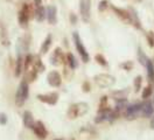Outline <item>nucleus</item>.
I'll return each mask as SVG.
<instances>
[{
    "label": "nucleus",
    "mask_w": 154,
    "mask_h": 140,
    "mask_svg": "<svg viewBox=\"0 0 154 140\" xmlns=\"http://www.w3.org/2000/svg\"><path fill=\"white\" fill-rule=\"evenodd\" d=\"M29 96V86L28 83L26 81H22L20 83L19 88L17 90V95H15V104L18 106H22L25 102L27 101Z\"/></svg>",
    "instance_id": "f257e3e1"
},
{
    "label": "nucleus",
    "mask_w": 154,
    "mask_h": 140,
    "mask_svg": "<svg viewBox=\"0 0 154 140\" xmlns=\"http://www.w3.org/2000/svg\"><path fill=\"white\" fill-rule=\"evenodd\" d=\"M89 110V105L87 103H77V104H72L70 107H69V111H68V117L70 119H75L78 118L81 116H84Z\"/></svg>",
    "instance_id": "f03ea898"
},
{
    "label": "nucleus",
    "mask_w": 154,
    "mask_h": 140,
    "mask_svg": "<svg viewBox=\"0 0 154 140\" xmlns=\"http://www.w3.org/2000/svg\"><path fill=\"white\" fill-rule=\"evenodd\" d=\"M32 13H33L32 6L29 4H23L22 8L19 12V15H18V20H19V23L21 27H27Z\"/></svg>",
    "instance_id": "7ed1b4c3"
},
{
    "label": "nucleus",
    "mask_w": 154,
    "mask_h": 140,
    "mask_svg": "<svg viewBox=\"0 0 154 140\" xmlns=\"http://www.w3.org/2000/svg\"><path fill=\"white\" fill-rule=\"evenodd\" d=\"M74 42H75L76 49H77V51H78V54H79V56H81V58H82V61L85 62V63L89 62L90 56H89V54H88L85 47L83 46L82 40H81L79 35H78V33H74Z\"/></svg>",
    "instance_id": "20e7f679"
},
{
    "label": "nucleus",
    "mask_w": 154,
    "mask_h": 140,
    "mask_svg": "<svg viewBox=\"0 0 154 140\" xmlns=\"http://www.w3.org/2000/svg\"><path fill=\"white\" fill-rule=\"evenodd\" d=\"M79 12L81 17L84 22L90 20V13H91V0H81L79 1Z\"/></svg>",
    "instance_id": "39448f33"
},
{
    "label": "nucleus",
    "mask_w": 154,
    "mask_h": 140,
    "mask_svg": "<svg viewBox=\"0 0 154 140\" xmlns=\"http://www.w3.org/2000/svg\"><path fill=\"white\" fill-rule=\"evenodd\" d=\"M96 83L100 86V88H109L111 85H113V83L116 82L115 77L111 75L107 74H100L95 77Z\"/></svg>",
    "instance_id": "423d86ee"
},
{
    "label": "nucleus",
    "mask_w": 154,
    "mask_h": 140,
    "mask_svg": "<svg viewBox=\"0 0 154 140\" xmlns=\"http://www.w3.org/2000/svg\"><path fill=\"white\" fill-rule=\"evenodd\" d=\"M33 132H34V134L38 137V139H46L47 138V134H48V132H47V129H46V126H45V124L42 123V121H35L34 123V126H33Z\"/></svg>",
    "instance_id": "0eeeda50"
},
{
    "label": "nucleus",
    "mask_w": 154,
    "mask_h": 140,
    "mask_svg": "<svg viewBox=\"0 0 154 140\" xmlns=\"http://www.w3.org/2000/svg\"><path fill=\"white\" fill-rule=\"evenodd\" d=\"M141 110V104H132L125 109V117L128 120H132L138 117Z\"/></svg>",
    "instance_id": "6e6552de"
},
{
    "label": "nucleus",
    "mask_w": 154,
    "mask_h": 140,
    "mask_svg": "<svg viewBox=\"0 0 154 140\" xmlns=\"http://www.w3.org/2000/svg\"><path fill=\"white\" fill-rule=\"evenodd\" d=\"M38 99L40 102L48 104V105H55L58 101V95L56 92L46 93V95H38Z\"/></svg>",
    "instance_id": "1a4fd4ad"
},
{
    "label": "nucleus",
    "mask_w": 154,
    "mask_h": 140,
    "mask_svg": "<svg viewBox=\"0 0 154 140\" xmlns=\"http://www.w3.org/2000/svg\"><path fill=\"white\" fill-rule=\"evenodd\" d=\"M47 81H48L49 85H51L54 88H58L62 84V77H61V75H60L58 71L53 70L47 76Z\"/></svg>",
    "instance_id": "9d476101"
},
{
    "label": "nucleus",
    "mask_w": 154,
    "mask_h": 140,
    "mask_svg": "<svg viewBox=\"0 0 154 140\" xmlns=\"http://www.w3.org/2000/svg\"><path fill=\"white\" fill-rule=\"evenodd\" d=\"M50 61H51V64L54 65H60L62 63H66V57H64V54L62 53L61 48H56L54 50L53 55L50 57Z\"/></svg>",
    "instance_id": "9b49d317"
},
{
    "label": "nucleus",
    "mask_w": 154,
    "mask_h": 140,
    "mask_svg": "<svg viewBox=\"0 0 154 140\" xmlns=\"http://www.w3.org/2000/svg\"><path fill=\"white\" fill-rule=\"evenodd\" d=\"M112 9L113 12L116 13V15L118 18L120 19L122 21H124L126 23H131V18H130V13H128V9H122V8H118V7H115L112 6Z\"/></svg>",
    "instance_id": "f8f14e48"
},
{
    "label": "nucleus",
    "mask_w": 154,
    "mask_h": 140,
    "mask_svg": "<svg viewBox=\"0 0 154 140\" xmlns=\"http://www.w3.org/2000/svg\"><path fill=\"white\" fill-rule=\"evenodd\" d=\"M56 14H57V9H56L55 6H49L48 8H47V11H46V17L48 19L50 25H55L56 23V21H57Z\"/></svg>",
    "instance_id": "ddd939ff"
},
{
    "label": "nucleus",
    "mask_w": 154,
    "mask_h": 140,
    "mask_svg": "<svg viewBox=\"0 0 154 140\" xmlns=\"http://www.w3.org/2000/svg\"><path fill=\"white\" fill-rule=\"evenodd\" d=\"M154 112V107L153 104L151 102H146L144 104H141V110H140V113L144 116V117H151Z\"/></svg>",
    "instance_id": "4468645a"
},
{
    "label": "nucleus",
    "mask_w": 154,
    "mask_h": 140,
    "mask_svg": "<svg viewBox=\"0 0 154 140\" xmlns=\"http://www.w3.org/2000/svg\"><path fill=\"white\" fill-rule=\"evenodd\" d=\"M34 117L30 111H25L23 113V125L27 127V129H33L34 126Z\"/></svg>",
    "instance_id": "2eb2a0df"
},
{
    "label": "nucleus",
    "mask_w": 154,
    "mask_h": 140,
    "mask_svg": "<svg viewBox=\"0 0 154 140\" xmlns=\"http://www.w3.org/2000/svg\"><path fill=\"white\" fill-rule=\"evenodd\" d=\"M128 13H130V18H131V25H133L138 29H140L141 28V26H140V20L138 18L135 11L133 8H130L128 9Z\"/></svg>",
    "instance_id": "dca6fc26"
},
{
    "label": "nucleus",
    "mask_w": 154,
    "mask_h": 140,
    "mask_svg": "<svg viewBox=\"0 0 154 140\" xmlns=\"http://www.w3.org/2000/svg\"><path fill=\"white\" fill-rule=\"evenodd\" d=\"M23 71V58L19 56L18 60H17V63H15V68H14V75L15 77H19L20 75L22 74Z\"/></svg>",
    "instance_id": "f3484780"
},
{
    "label": "nucleus",
    "mask_w": 154,
    "mask_h": 140,
    "mask_svg": "<svg viewBox=\"0 0 154 140\" xmlns=\"http://www.w3.org/2000/svg\"><path fill=\"white\" fill-rule=\"evenodd\" d=\"M35 18L38 21H43L45 18H46V9L42 7V5L41 6H38L36 7V11H35Z\"/></svg>",
    "instance_id": "a211bd4d"
},
{
    "label": "nucleus",
    "mask_w": 154,
    "mask_h": 140,
    "mask_svg": "<svg viewBox=\"0 0 154 140\" xmlns=\"http://www.w3.org/2000/svg\"><path fill=\"white\" fill-rule=\"evenodd\" d=\"M66 63L69 65V68H70V69H75V68H77L76 58H75V56L72 55L71 53H69V54L67 55V58H66Z\"/></svg>",
    "instance_id": "6ab92c4d"
},
{
    "label": "nucleus",
    "mask_w": 154,
    "mask_h": 140,
    "mask_svg": "<svg viewBox=\"0 0 154 140\" xmlns=\"http://www.w3.org/2000/svg\"><path fill=\"white\" fill-rule=\"evenodd\" d=\"M50 46H51V35H48V36L46 37V40H45L42 47H41V54H46L49 50Z\"/></svg>",
    "instance_id": "aec40b11"
},
{
    "label": "nucleus",
    "mask_w": 154,
    "mask_h": 140,
    "mask_svg": "<svg viewBox=\"0 0 154 140\" xmlns=\"http://www.w3.org/2000/svg\"><path fill=\"white\" fill-rule=\"evenodd\" d=\"M146 67H147V75H148V78L151 81H154V64L152 61H147L146 63Z\"/></svg>",
    "instance_id": "412c9836"
},
{
    "label": "nucleus",
    "mask_w": 154,
    "mask_h": 140,
    "mask_svg": "<svg viewBox=\"0 0 154 140\" xmlns=\"http://www.w3.org/2000/svg\"><path fill=\"white\" fill-rule=\"evenodd\" d=\"M126 96H127V90H123V91H116L113 92V97L117 102H120V101H126Z\"/></svg>",
    "instance_id": "4be33fe9"
},
{
    "label": "nucleus",
    "mask_w": 154,
    "mask_h": 140,
    "mask_svg": "<svg viewBox=\"0 0 154 140\" xmlns=\"http://www.w3.org/2000/svg\"><path fill=\"white\" fill-rule=\"evenodd\" d=\"M95 60L97 61V63H99L100 65H103V67H106L107 65V61L105 60V57L102 55V54H97L95 56Z\"/></svg>",
    "instance_id": "5701e85b"
},
{
    "label": "nucleus",
    "mask_w": 154,
    "mask_h": 140,
    "mask_svg": "<svg viewBox=\"0 0 154 140\" xmlns=\"http://www.w3.org/2000/svg\"><path fill=\"white\" fill-rule=\"evenodd\" d=\"M152 92H153V90H152V86H151V85L146 86V88L144 89V91H143V98H144V99H147L148 97H151Z\"/></svg>",
    "instance_id": "b1692460"
},
{
    "label": "nucleus",
    "mask_w": 154,
    "mask_h": 140,
    "mask_svg": "<svg viewBox=\"0 0 154 140\" xmlns=\"http://www.w3.org/2000/svg\"><path fill=\"white\" fill-rule=\"evenodd\" d=\"M138 57H139L140 63H141L143 65H146L147 61H148V58H147V57H146V55H145L144 53L141 51V49H139V51H138Z\"/></svg>",
    "instance_id": "393cba45"
},
{
    "label": "nucleus",
    "mask_w": 154,
    "mask_h": 140,
    "mask_svg": "<svg viewBox=\"0 0 154 140\" xmlns=\"http://www.w3.org/2000/svg\"><path fill=\"white\" fill-rule=\"evenodd\" d=\"M141 82H143V78L141 76H138L137 78L134 79V89H135V92H138L140 89H141Z\"/></svg>",
    "instance_id": "a878e982"
},
{
    "label": "nucleus",
    "mask_w": 154,
    "mask_h": 140,
    "mask_svg": "<svg viewBox=\"0 0 154 140\" xmlns=\"http://www.w3.org/2000/svg\"><path fill=\"white\" fill-rule=\"evenodd\" d=\"M106 107H107V97H106V96H103L102 99H100V104H99V111L105 110Z\"/></svg>",
    "instance_id": "bb28decb"
},
{
    "label": "nucleus",
    "mask_w": 154,
    "mask_h": 140,
    "mask_svg": "<svg viewBox=\"0 0 154 140\" xmlns=\"http://www.w3.org/2000/svg\"><path fill=\"white\" fill-rule=\"evenodd\" d=\"M146 36H147V41H148V45H149V47H153L154 46V34H153V32H148Z\"/></svg>",
    "instance_id": "cd10ccee"
},
{
    "label": "nucleus",
    "mask_w": 154,
    "mask_h": 140,
    "mask_svg": "<svg viewBox=\"0 0 154 140\" xmlns=\"http://www.w3.org/2000/svg\"><path fill=\"white\" fill-rule=\"evenodd\" d=\"M107 6H109V2H107L106 0H103V1H100V2H99V11H100V12L105 11V9L107 8Z\"/></svg>",
    "instance_id": "c85d7f7f"
},
{
    "label": "nucleus",
    "mask_w": 154,
    "mask_h": 140,
    "mask_svg": "<svg viewBox=\"0 0 154 140\" xmlns=\"http://www.w3.org/2000/svg\"><path fill=\"white\" fill-rule=\"evenodd\" d=\"M7 123V117L5 113H0V124L1 125H5Z\"/></svg>",
    "instance_id": "c756f323"
},
{
    "label": "nucleus",
    "mask_w": 154,
    "mask_h": 140,
    "mask_svg": "<svg viewBox=\"0 0 154 140\" xmlns=\"http://www.w3.org/2000/svg\"><path fill=\"white\" fill-rule=\"evenodd\" d=\"M82 89H83L84 92H89L90 91V83L89 82H84L83 85H82Z\"/></svg>",
    "instance_id": "7c9ffc66"
},
{
    "label": "nucleus",
    "mask_w": 154,
    "mask_h": 140,
    "mask_svg": "<svg viewBox=\"0 0 154 140\" xmlns=\"http://www.w3.org/2000/svg\"><path fill=\"white\" fill-rule=\"evenodd\" d=\"M70 19H71V22H72V23H76L77 18H76V15H75V14H71V15H70Z\"/></svg>",
    "instance_id": "2f4dec72"
},
{
    "label": "nucleus",
    "mask_w": 154,
    "mask_h": 140,
    "mask_svg": "<svg viewBox=\"0 0 154 140\" xmlns=\"http://www.w3.org/2000/svg\"><path fill=\"white\" fill-rule=\"evenodd\" d=\"M125 69H131V67H132V63L131 62H128V63H126V64H124L123 65Z\"/></svg>",
    "instance_id": "473e14b6"
},
{
    "label": "nucleus",
    "mask_w": 154,
    "mask_h": 140,
    "mask_svg": "<svg viewBox=\"0 0 154 140\" xmlns=\"http://www.w3.org/2000/svg\"><path fill=\"white\" fill-rule=\"evenodd\" d=\"M34 2H35V6L38 7V6H41V0H34Z\"/></svg>",
    "instance_id": "72a5a7b5"
},
{
    "label": "nucleus",
    "mask_w": 154,
    "mask_h": 140,
    "mask_svg": "<svg viewBox=\"0 0 154 140\" xmlns=\"http://www.w3.org/2000/svg\"><path fill=\"white\" fill-rule=\"evenodd\" d=\"M151 127H152V129L154 130V118L152 119V121H151Z\"/></svg>",
    "instance_id": "f704fd0d"
},
{
    "label": "nucleus",
    "mask_w": 154,
    "mask_h": 140,
    "mask_svg": "<svg viewBox=\"0 0 154 140\" xmlns=\"http://www.w3.org/2000/svg\"><path fill=\"white\" fill-rule=\"evenodd\" d=\"M134 1H141V0H134Z\"/></svg>",
    "instance_id": "c9c22d12"
},
{
    "label": "nucleus",
    "mask_w": 154,
    "mask_h": 140,
    "mask_svg": "<svg viewBox=\"0 0 154 140\" xmlns=\"http://www.w3.org/2000/svg\"><path fill=\"white\" fill-rule=\"evenodd\" d=\"M55 140H61V139H55Z\"/></svg>",
    "instance_id": "e433bc0d"
}]
</instances>
